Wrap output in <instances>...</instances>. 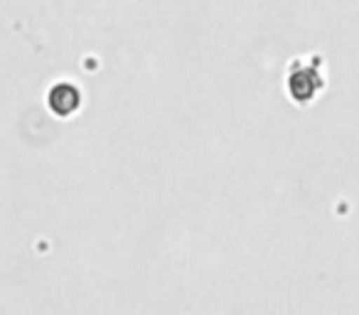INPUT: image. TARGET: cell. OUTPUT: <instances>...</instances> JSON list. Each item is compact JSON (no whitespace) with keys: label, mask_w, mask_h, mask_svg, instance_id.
<instances>
[{"label":"cell","mask_w":359,"mask_h":315,"mask_svg":"<svg viewBox=\"0 0 359 315\" xmlns=\"http://www.w3.org/2000/svg\"><path fill=\"white\" fill-rule=\"evenodd\" d=\"M325 84V74L320 72V57H313L310 62L295 60L288 72V94L295 104H308L320 94Z\"/></svg>","instance_id":"obj_1"},{"label":"cell","mask_w":359,"mask_h":315,"mask_svg":"<svg viewBox=\"0 0 359 315\" xmlns=\"http://www.w3.org/2000/svg\"><path fill=\"white\" fill-rule=\"evenodd\" d=\"M50 109L55 111L57 116H72L76 109L81 106V94L74 84L65 81V84H55L50 91Z\"/></svg>","instance_id":"obj_2"}]
</instances>
